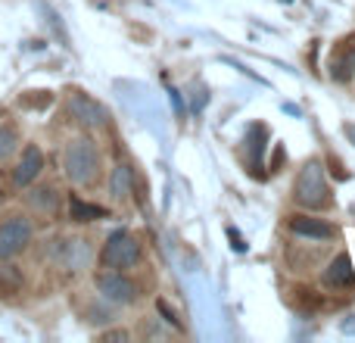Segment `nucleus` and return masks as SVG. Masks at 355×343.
Returning <instances> with one entry per match:
<instances>
[{"instance_id":"nucleus-1","label":"nucleus","mask_w":355,"mask_h":343,"mask_svg":"<svg viewBox=\"0 0 355 343\" xmlns=\"http://www.w3.org/2000/svg\"><path fill=\"white\" fill-rule=\"evenodd\" d=\"M62 172L72 184L78 187H91L100 178V150L91 137H72L62 150Z\"/></svg>"},{"instance_id":"nucleus-2","label":"nucleus","mask_w":355,"mask_h":343,"mask_svg":"<svg viewBox=\"0 0 355 343\" xmlns=\"http://www.w3.org/2000/svg\"><path fill=\"white\" fill-rule=\"evenodd\" d=\"M293 200L306 209H327L334 203L331 187H327V178H324V166L318 160L306 162L302 172L296 175L293 184Z\"/></svg>"},{"instance_id":"nucleus-3","label":"nucleus","mask_w":355,"mask_h":343,"mask_svg":"<svg viewBox=\"0 0 355 343\" xmlns=\"http://www.w3.org/2000/svg\"><path fill=\"white\" fill-rule=\"evenodd\" d=\"M141 262V240L135 237L131 231L119 228L106 237L103 250H100V265L103 269H119V271H128Z\"/></svg>"},{"instance_id":"nucleus-4","label":"nucleus","mask_w":355,"mask_h":343,"mask_svg":"<svg viewBox=\"0 0 355 343\" xmlns=\"http://www.w3.org/2000/svg\"><path fill=\"white\" fill-rule=\"evenodd\" d=\"M35 240V225H31L28 215L16 212V215H6L0 221V259H16L19 253H25Z\"/></svg>"},{"instance_id":"nucleus-5","label":"nucleus","mask_w":355,"mask_h":343,"mask_svg":"<svg viewBox=\"0 0 355 343\" xmlns=\"http://www.w3.org/2000/svg\"><path fill=\"white\" fill-rule=\"evenodd\" d=\"M94 287H97V294L103 296L106 303H112V306H131V303L137 300V284L119 269L97 271Z\"/></svg>"},{"instance_id":"nucleus-6","label":"nucleus","mask_w":355,"mask_h":343,"mask_svg":"<svg viewBox=\"0 0 355 343\" xmlns=\"http://www.w3.org/2000/svg\"><path fill=\"white\" fill-rule=\"evenodd\" d=\"M327 78L337 85H349L355 78V35L340 37L327 53Z\"/></svg>"},{"instance_id":"nucleus-7","label":"nucleus","mask_w":355,"mask_h":343,"mask_svg":"<svg viewBox=\"0 0 355 343\" xmlns=\"http://www.w3.org/2000/svg\"><path fill=\"white\" fill-rule=\"evenodd\" d=\"M69 112H72L81 125H87V128H103V125L110 122V112H106L94 97H87L85 91L69 94Z\"/></svg>"},{"instance_id":"nucleus-8","label":"nucleus","mask_w":355,"mask_h":343,"mask_svg":"<svg viewBox=\"0 0 355 343\" xmlns=\"http://www.w3.org/2000/svg\"><path fill=\"white\" fill-rule=\"evenodd\" d=\"M44 153H41V147L37 144H28V147L22 150V156H19V162L12 166V184L16 187H31V184L41 178V172H44Z\"/></svg>"},{"instance_id":"nucleus-9","label":"nucleus","mask_w":355,"mask_h":343,"mask_svg":"<svg viewBox=\"0 0 355 343\" xmlns=\"http://www.w3.org/2000/svg\"><path fill=\"white\" fill-rule=\"evenodd\" d=\"M290 231L300 234V237H309V240L337 237V228L324 219H315V215H290Z\"/></svg>"},{"instance_id":"nucleus-10","label":"nucleus","mask_w":355,"mask_h":343,"mask_svg":"<svg viewBox=\"0 0 355 343\" xmlns=\"http://www.w3.org/2000/svg\"><path fill=\"white\" fill-rule=\"evenodd\" d=\"M321 284H324L327 290H349L352 284H355L352 259L346 256V253H340V256L324 269V275H321Z\"/></svg>"},{"instance_id":"nucleus-11","label":"nucleus","mask_w":355,"mask_h":343,"mask_svg":"<svg viewBox=\"0 0 355 343\" xmlns=\"http://www.w3.org/2000/svg\"><path fill=\"white\" fill-rule=\"evenodd\" d=\"M25 200H28V206L35 209V212L56 215V209H60V190H56L53 184H41V187H31L28 194H25Z\"/></svg>"},{"instance_id":"nucleus-12","label":"nucleus","mask_w":355,"mask_h":343,"mask_svg":"<svg viewBox=\"0 0 355 343\" xmlns=\"http://www.w3.org/2000/svg\"><path fill=\"white\" fill-rule=\"evenodd\" d=\"M110 215V209L97 206V203H87L81 196H69V219L72 221H100Z\"/></svg>"},{"instance_id":"nucleus-13","label":"nucleus","mask_w":355,"mask_h":343,"mask_svg":"<svg viewBox=\"0 0 355 343\" xmlns=\"http://www.w3.org/2000/svg\"><path fill=\"white\" fill-rule=\"evenodd\" d=\"M110 190L116 200H128L131 190H135V172H131V166H125V162H119L116 169H112L110 175Z\"/></svg>"},{"instance_id":"nucleus-14","label":"nucleus","mask_w":355,"mask_h":343,"mask_svg":"<svg viewBox=\"0 0 355 343\" xmlns=\"http://www.w3.org/2000/svg\"><path fill=\"white\" fill-rule=\"evenodd\" d=\"M56 256L62 259L66 269H78L81 262H87V246H85V240H62Z\"/></svg>"},{"instance_id":"nucleus-15","label":"nucleus","mask_w":355,"mask_h":343,"mask_svg":"<svg viewBox=\"0 0 355 343\" xmlns=\"http://www.w3.org/2000/svg\"><path fill=\"white\" fill-rule=\"evenodd\" d=\"M22 287V275L16 265H10V259H0V296H12Z\"/></svg>"},{"instance_id":"nucleus-16","label":"nucleus","mask_w":355,"mask_h":343,"mask_svg":"<svg viewBox=\"0 0 355 343\" xmlns=\"http://www.w3.org/2000/svg\"><path fill=\"white\" fill-rule=\"evenodd\" d=\"M19 144H22V137H19L16 125H0V162L10 160L19 150Z\"/></svg>"},{"instance_id":"nucleus-17","label":"nucleus","mask_w":355,"mask_h":343,"mask_svg":"<svg viewBox=\"0 0 355 343\" xmlns=\"http://www.w3.org/2000/svg\"><path fill=\"white\" fill-rule=\"evenodd\" d=\"M156 309H159V312H162V315H166V319H168V321H172V325H175V328H181V319H178V312H175V309H172V306H168V303H166V300H159V303H156Z\"/></svg>"},{"instance_id":"nucleus-18","label":"nucleus","mask_w":355,"mask_h":343,"mask_svg":"<svg viewBox=\"0 0 355 343\" xmlns=\"http://www.w3.org/2000/svg\"><path fill=\"white\" fill-rule=\"evenodd\" d=\"M227 237H231V246H234L237 253H243V250H246V244H243V237H240L237 228H227Z\"/></svg>"},{"instance_id":"nucleus-19","label":"nucleus","mask_w":355,"mask_h":343,"mask_svg":"<svg viewBox=\"0 0 355 343\" xmlns=\"http://www.w3.org/2000/svg\"><path fill=\"white\" fill-rule=\"evenodd\" d=\"M281 162H287V153H284V147H277V150H275V162H271V169L277 172V169H281Z\"/></svg>"},{"instance_id":"nucleus-20","label":"nucleus","mask_w":355,"mask_h":343,"mask_svg":"<svg viewBox=\"0 0 355 343\" xmlns=\"http://www.w3.org/2000/svg\"><path fill=\"white\" fill-rule=\"evenodd\" d=\"M343 331H346V334H355V315H346V321H343Z\"/></svg>"},{"instance_id":"nucleus-21","label":"nucleus","mask_w":355,"mask_h":343,"mask_svg":"<svg viewBox=\"0 0 355 343\" xmlns=\"http://www.w3.org/2000/svg\"><path fill=\"white\" fill-rule=\"evenodd\" d=\"M343 131H346V137H349V141L355 144V125H349V122H346V125H343Z\"/></svg>"},{"instance_id":"nucleus-22","label":"nucleus","mask_w":355,"mask_h":343,"mask_svg":"<svg viewBox=\"0 0 355 343\" xmlns=\"http://www.w3.org/2000/svg\"><path fill=\"white\" fill-rule=\"evenodd\" d=\"M281 3H293V0H281Z\"/></svg>"}]
</instances>
